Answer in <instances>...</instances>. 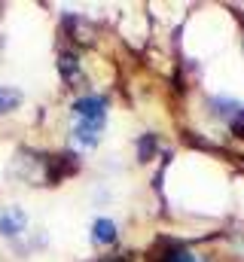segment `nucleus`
<instances>
[{
  "instance_id": "obj_1",
  "label": "nucleus",
  "mask_w": 244,
  "mask_h": 262,
  "mask_svg": "<svg viewBox=\"0 0 244 262\" xmlns=\"http://www.w3.org/2000/svg\"><path fill=\"white\" fill-rule=\"evenodd\" d=\"M104 113H107V101L98 95H86L73 104L76 122H86V125H104Z\"/></svg>"
},
{
  "instance_id": "obj_2",
  "label": "nucleus",
  "mask_w": 244,
  "mask_h": 262,
  "mask_svg": "<svg viewBox=\"0 0 244 262\" xmlns=\"http://www.w3.org/2000/svg\"><path fill=\"white\" fill-rule=\"evenodd\" d=\"M25 229V213L22 210H6L3 216H0V235H18Z\"/></svg>"
},
{
  "instance_id": "obj_3",
  "label": "nucleus",
  "mask_w": 244,
  "mask_h": 262,
  "mask_svg": "<svg viewBox=\"0 0 244 262\" xmlns=\"http://www.w3.org/2000/svg\"><path fill=\"white\" fill-rule=\"evenodd\" d=\"M92 238H95V244H110V241H116V226L110 220H98L92 226Z\"/></svg>"
},
{
  "instance_id": "obj_4",
  "label": "nucleus",
  "mask_w": 244,
  "mask_h": 262,
  "mask_svg": "<svg viewBox=\"0 0 244 262\" xmlns=\"http://www.w3.org/2000/svg\"><path fill=\"white\" fill-rule=\"evenodd\" d=\"M98 131H101V125H86V122H76L73 134H76V140H79V143L95 146V143H98Z\"/></svg>"
},
{
  "instance_id": "obj_5",
  "label": "nucleus",
  "mask_w": 244,
  "mask_h": 262,
  "mask_svg": "<svg viewBox=\"0 0 244 262\" xmlns=\"http://www.w3.org/2000/svg\"><path fill=\"white\" fill-rule=\"evenodd\" d=\"M18 104H22V92H15V89H0V116L9 113V110H15Z\"/></svg>"
},
{
  "instance_id": "obj_6",
  "label": "nucleus",
  "mask_w": 244,
  "mask_h": 262,
  "mask_svg": "<svg viewBox=\"0 0 244 262\" xmlns=\"http://www.w3.org/2000/svg\"><path fill=\"white\" fill-rule=\"evenodd\" d=\"M61 73H64V79L67 82H76L79 79V61H76V55H61Z\"/></svg>"
},
{
  "instance_id": "obj_7",
  "label": "nucleus",
  "mask_w": 244,
  "mask_h": 262,
  "mask_svg": "<svg viewBox=\"0 0 244 262\" xmlns=\"http://www.w3.org/2000/svg\"><path fill=\"white\" fill-rule=\"evenodd\" d=\"M168 262H201L195 253H174V256H168Z\"/></svg>"
}]
</instances>
